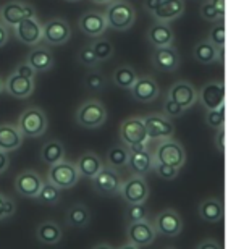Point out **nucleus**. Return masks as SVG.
I'll return each mask as SVG.
<instances>
[{
	"mask_svg": "<svg viewBox=\"0 0 236 249\" xmlns=\"http://www.w3.org/2000/svg\"><path fill=\"white\" fill-rule=\"evenodd\" d=\"M102 15L107 28L115 31H128L136 21V10L127 0H112L107 3V10Z\"/></svg>",
	"mask_w": 236,
	"mask_h": 249,
	"instance_id": "nucleus-1",
	"label": "nucleus"
},
{
	"mask_svg": "<svg viewBox=\"0 0 236 249\" xmlns=\"http://www.w3.org/2000/svg\"><path fill=\"white\" fill-rule=\"evenodd\" d=\"M74 120L81 128L86 129H95L100 128L102 124L107 122V110L105 107L95 99H89V101L83 102L78 107Z\"/></svg>",
	"mask_w": 236,
	"mask_h": 249,
	"instance_id": "nucleus-2",
	"label": "nucleus"
},
{
	"mask_svg": "<svg viewBox=\"0 0 236 249\" xmlns=\"http://www.w3.org/2000/svg\"><path fill=\"white\" fill-rule=\"evenodd\" d=\"M17 126L23 138H39L47 129V117L39 107H29L19 115Z\"/></svg>",
	"mask_w": 236,
	"mask_h": 249,
	"instance_id": "nucleus-3",
	"label": "nucleus"
},
{
	"mask_svg": "<svg viewBox=\"0 0 236 249\" xmlns=\"http://www.w3.org/2000/svg\"><path fill=\"white\" fill-rule=\"evenodd\" d=\"M154 162L170 165L180 170L186 163V151L184 147L175 139H163L159 142L154 154Z\"/></svg>",
	"mask_w": 236,
	"mask_h": 249,
	"instance_id": "nucleus-4",
	"label": "nucleus"
},
{
	"mask_svg": "<svg viewBox=\"0 0 236 249\" xmlns=\"http://www.w3.org/2000/svg\"><path fill=\"white\" fill-rule=\"evenodd\" d=\"M120 139L127 147H144L150 141L141 117H129L120 124Z\"/></svg>",
	"mask_w": 236,
	"mask_h": 249,
	"instance_id": "nucleus-5",
	"label": "nucleus"
},
{
	"mask_svg": "<svg viewBox=\"0 0 236 249\" xmlns=\"http://www.w3.org/2000/svg\"><path fill=\"white\" fill-rule=\"evenodd\" d=\"M49 183L54 185L55 188L62 189H70L73 188L79 181V173L76 170V165L70 160H62L55 165H50L49 173H47Z\"/></svg>",
	"mask_w": 236,
	"mask_h": 249,
	"instance_id": "nucleus-6",
	"label": "nucleus"
},
{
	"mask_svg": "<svg viewBox=\"0 0 236 249\" xmlns=\"http://www.w3.org/2000/svg\"><path fill=\"white\" fill-rule=\"evenodd\" d=\"M28 18H36V8L31 3L21 0H10L0 8V23L5 26H17L19 21Z\"/></svg>",
	"mask_w": 236,
	"mask_h": 249,
	"instance_id": "nucleus-7",
	"label": "nucleus"
},
{
	"mask_svg": "<svg viewBox=\"0 0 236 249\" xmlns=\"http://www.w3.org/2000/svg\"><path fill=\"white\" fill-rule=\"evenodd\" d=\"M118 193L129 206L131 204H144L149 197V185L144 177L133 175L125 183H122Z\"/></svg>",
	"mask_w": 236,
	"mask_h": 249,
	"instance_id": "nucleus-8",
	"label": "nucleus"
},
{
	"mask_svg": "<svg viewBox=\"0 0 236 249\" xmlns=\"http://www.w3.org/2000/svg\"><path fill=\"white\" fill-rule=\"evenodd\" d=\"M72 37L70 24L62 18H52L42 24V41L49 46H62Z\"/></svg>",
	"mask_w": 236,
	"mask_h": 249,
	"instance_id": "nucleus-9",
	"label": "nucleus"
},
{
	"mask_svg": "<svg viewBox=\"0 0 236 249\" xmlns=\"http://www.w3.org/2000/svg\"><path fill=\"white\" fill-rule=\"evenodd\" d=\"M198 101L205 110H217L225 106V84L220 81L205 83L198 92Z\"/></svg>",
	"mask_w": 236,
	"mask_h": 249,
	"instance_id": "nucleus-10",
	"label": "nucleus"
},
{
	"mask_svg": "<svg viewBox=\"0 0 236 249\" xmlns=\"http://www.w3.org/2000/svg\"><path fill=\"white\" fill-rule=\"evenodd\" d=\"M152 227L155 233H159V235L177 236L183 230V218L173 209H165V211H162L155 217Z\"/></svg>",
	"mask_w": 236,
	"mask_h": 249,
	"instance_id": "nucleus-11",
	"label": "nucleus"
},
{
	"mask_svg": "<svg viewBox=\"0 0 236 249\" xmlns=\"http://www.w3.org/2000/svg\"><path fill=\"white\" fill-rule=\"evenodd\" d=\"M13 29H15V37L21 44H24V46L36 47L42 41V24L39 23L37 17L23 19Z\"/></svg>",
	"mask_w": 236,
	"mask_h": 249,
	"instance_id": "nucleus-12",
	"label": "nucleus"
},
{
	"mask_svg": "<svg viewBox=\"0 0 236 249\" xmlns=\"http://www.w3.org/2000/svg\"><path fill=\"white\" fill-rule=\"evenodd\" d=\"M143 123L150 139H160V141H163V139H172L175 134V126L172 120L165 118L163 115H159V113H152V115L144 117Z\"/></svg>",
	"mask_w": 236,
	"mask_h": 249,
	"instance_id": "nucleus-13",
	"label": "nucleus"
},
{
	"mask_svg": "<svg viewBox=\"0 0 236 249\" xmlns=\"http://www.w3.org/2000/svg\"><path fill=\"white\" fill-rule=\"evenodd\" d=\"M127 236H128L129 245H133L136 248H144V246L152 245L155 241L157 233H155L152 223H149L147 220H143V222L128 223Z\"/></svg>",
	"mask_w": 236,
	"mask_h": 249,
	"instance_id": "nucleus-14",
	"label": "nucleus"
},
{
	"mask_svg": "<svg viewBox=\"0 0 236 249\" xmlns=\"http://www.w3.org/2000/svg\"><path fill=\"white\" fill-rule=\"evenodd\" d=\"M133 175L144 177L145 173L152 170L154 156L147 151V147H128V163Z\"/></svg>",
	"mask_w": 236,
	"mask_h": 249,
	"instance_id": "nucleus-15",
	"label": "nucleus"
},
{
	"mask_svg": "<svg viewBox=\"0 0 236 249\" xmlns=\"http://www.w3.org/2000/svg\"><path fill=\"white\" fill-rule=\"evenodd\" d=\"M167 99L178 104L184 110H188L189 107H193L198 102V91L189 81H177L168 89Z\"/></svg>",
	"mask_w": 236,
	"mask_h": 249,
	"instance_id": "nucleus-16",
	"label": "nucleus"
},
{
	"mask_svg": "<svg viewBox=\"0 0 236 249\" xmlns=\"http://www.w3.org/2000/svg\"><path fill=\"white\" fill-rule=\"evenodd\" d=\"M92 183H94V189L99 194H102V196H113V194H118L120 186H122L118 172L110 167H104L102 170L92 178Z\"/></svg>",
	"mask_w": 236,
	"mask_h": 249,
	"instance_id": "nucleus-17",
	"label": "nucleus"
},
{
	"mask_svg": "<svg viewBox=\"0 0 236 249\" xmlns=\"http://www.w3.org/2000/svg\"><path fill=\"white\" fill-rule=\"evenodd\" d=\"M129 92H131L134 101L149 104V102H154L155 99L159 97L160 88L152 76H138L136 83L131 86Z\"/></svg>",
	"mask_w": 236,
	"mask_h": 249,
	"instance_id": "nucleus-18",
	"label": "nucleus"
},
{
	"mask_svg": "<svg viewBox=\"0 0 236 249\" xmlns=\"http://www.w3.org/2000/svg\"><path fill=\"white\" fill-rule=\"evenodd\" d=\"M44 185L41 175L34 170H24L15 180V189L19 196L24 197H37L39 191Z\"/></svg>",
	"mask_w": 236,
	"mask_h": 249,
	"instance_id": "nucleus-19",
	"label": "nucleus"
},
{
	"mask_svg": "<svg viewBox=\"0 0 236 249\" xmlns=\"http://www.w3.org/2000/svg\"><path fill=\"white\" fill-rule=\"evenodd\" d=\"M150 62H152V67L159 71L172 73L180 67L178 51L173 46L155 49L152 52V57H150Z\"/></svg>",
	"mask_w": 236,
	"mask_h": 249,
	"instance_id": "nucleus-20",
	"label": "nucleus"
},
{
	"mask_svg": "<svg viewBox=\"0 0 236 249\" xmlns=\"http://www.w3.org/2000/svg\"><path fill=\"white\" fill-rule=\"evenodd\" d=\"M79 29L86 34V36L92 37V39H99L107 29V24H105V18L102 13L99 12H86L81 15L79 18Z\"/></svg>",
	"mask_w": 236,
	"mask_h": 249,
	"instance_id": "nucleus-21",
	"label": "nucleus"
},
{
	"mask_svg": "<svg viewBox=\"0 0 236 249\" xmlns=\"http://www.w3.org/2000/svg\"><path fill=\"white\" fill-rule=\"evenodd\" d=\"M3 91L8 92L12 97L17 99H26L34 92V79L18 76V74L12 73L3 81Z\"/></svg>",
	"mask_w": 236,
	"mask_h": 249,
	"instance_id": "nucleus-22",
	"label": "nucleus"
},
{
	"mask_svg": "<svg viewBox=\"0 0 236 249\" xmlns=\"http://www.w3.org/2000/svg\"><path fill=\"white\" fill-rule=\"evenodd\" d=\"M184 13V0H162L157 10L152 13L155 23L168 24Z\"/></svg>",
	"mask_w": 236,
	"mask_h": 249,
	"instance_id": "nucleus-23",
	"label": "nucleus"
},
{
	"mask_svg": "<svg viewBox=\"0 0 236 249\" xmlns=\"http://www.w3.org/2000/svg\"><path fill=\"white\" fill-rule=\"evenodd\" d=\"M145 37H147L150 46H154L155 49L173 46V41H175L173 29L170 28L168 24H163V23H154L152 26L147 29Z\"/></svg>",
	"mask_w": 236,
	"mask_h": 249,
	"instance_id": "nucleus-24",
	"label": "nucleus"
},
{
	"mask_svg": "<svg viewBox=\"0 0 236 249\" xmlns=\"http://www.w3.org/2000/svg\"><path fill=\"white\" fill-rule=\"evenodd\" d=\"M23 134L19 133L17 124L12 123H2L0 124V151L8 154L23 144Z\"/></svg>",
	"mask_w": 236,
	"mask_h": 249,
	"instance_id": "nucleus-25",
	"label": "nucleus"
},
{
	"mask_svg": "<svg viewBox=\"0 0 236 249\" xmlns=\"http://www.w3.org/2000/svg\"><path fill=\"white\" fill-rule=\"evenodd\" d=\"M26 63H28L29 67H31L36 73H44V71H49V70L54 67L55 60H54L52 52H50L47 47H44V46H36L31 52L28 53Z\"/></svg>",
	"mask_w": 236,
	"mask_h": 249,
	"instance_id": "nucleus-26",
	"label": "nucleus"
},
{
	"mask_svg": "<svg viewBox=\"0 0 236 249\" xmlns=\"http://www.w3.org/2000/svg\"><path fill=\"white\" fill-rule=\"evenodd\" d=\"M74 165H76L79 177H84V178H94L104 168V163L100 160V157L91 151L84 152Z\"/></svg>",
	"mask_w": 236,
	"mask_h": 249,
	"instance_id": "nucleus-27",
	"label": "nucleus"
},
{
	"mask_svg": "<svg viewBox=\"0 0 236 249\" xmlns=\"http://www.w3.org/2000/svg\"><path fill=\"white\" fill-rule=\"evenodd\" d=\"M223 204L217 197H207L199 204V217L207 223H217L223 218Z\"/></svg>",
	"mask_w": 236,
	"mask_h": 249,
	"instance_id": "nucleus-28",
	"label": "nucleus"
},
{
	"mask_svg": "<svg viewBox=\"0 0 236 249\" xmlns=\"http://www.w3.org/2000/svg\"><path fill=\"white\" fill-rule=\"evenodd\" d=\"M36 238L42 245L54 246L62 240V228H60L55 222H44L37 227Z\"/></svg>",
	"mask_w": 236,
	"mask_h": 249,
	"instance_id": "nucleus-29",
	"label": "nucleus"
},
{
	"mask_svg": "<svg viewBox=\"0 0 236 249\" xmlns=\"http://www.w3.org/2000/svg\"><path fill=\"white\" fill-rule=\"evenodd\" d=\"M41 159L44 163H49V165H55V163L65 160L63 144L57 141V139H52V141L46 142L41 151Z\"/></svg>",
	"mask_w": 236,
	"mask_h": 249,
	"instance_id": "nucleus-30",
	"label": "nucleus"
},
{
	"mask_svg": "<svg viewBox=\"0 0 236 249\" xmlns=\"http://www.w3.org/2000/svg\"><path fill=\"white\" fill-rule=\"evenodd\" d=\"M91 220V212L84 204H74L67 212V223L73 228H84Z\"/></svg>",
	"mask_w": 236,
	"mask_h": 249,
	"instance_id": "nucleus-31",
	"label": "nucleus"
},
{
	"mask_svg": "<svg viewBox=\"0 0 236 249\" xmlns=\"http://www.w3.org/2000/svg\"><path fill=\"white\" fill-rule=\"evenodd\" d=\"M138 79V73L136 70L129 65H122L113 71L112 74V81L115 86L122 88V89H131V86L136 83Z\"/></svg>",
	"mask_w": 236,
	"mask_h": 249,
	"instance_id": "nucleus-32",
	"label": "nucleus"
},
{
	"mask_svg": "<svg viewBox=\"0 0 236 249\" xmlns=\"http://www.w3.org/2000/svg\"><path fill=\"white\" fill-rule=\"evenodd\" d=\"M193 57L200 65H210L217 62V49L207 41H200L193 49Z\"/></svg>",
	"mask_w": 236,
	"mask_h": 249,
	"instance_id": "nucleus-33",
	"label": "nucleus"
},
{
	"mask_svg": "<svg viewBox=\"0 0 236 249\" xmlns=\"http://www.w3.org/2000/svg\"><path fill=\"white\" fill-rule=\"evenodd\" d=\"M107 163L110 168L117 170V168H122L128 163V147L125 146H113L109 149L107 152Z\"/></svg>",
	"mask_w": 236,
	"mask_h": 249,
	"instance_id": "nucleus-34",
	"label": "nucleus"
},
{
	"mask_svg": "<svg viewBox=\"0 0 236 249\" xmlns=\"http://www.w3.org/2000/svg\"><path fill=\"white\" fill-rule=\"evenodd\" d=\"M92 49L95 58L100 62L109 60L110 57L113 55V44L109 41V39H94V42L89 46Z\"/></svg>",
	"mask_w": 236,
	"mask_h": 249,
	"instance_id": "nucleus-35",
	"label": "nucleus"
},
{
	"mask_svg": "<svg viewBox=\"0 0 236 249\" xmlns=\"http://www.w3.org/2000/svg\"><path fill=\"white\" fill-rule=\"evenodd\" d=\"M205 41L212 44L215 49L225 47V24H223V21H217V24L212 26Z\"/></svg>",
	"mask_w": 236,
	"mask_h": 249,
	"instance_id": "nucleus-36",
	"label": "nucleus"
},
{
	"mask_svg": "<svg viewBox=\"0 0 236 249\" xmlns=\"http://www.w3.org/2000/svg\"><path fill=\"white\" fill-rule=\"evenodd\" d=\"M125 215H127L128 223L147 220V207H145V204H131V206H128Z\"/></svg>",
	"mask_w": 236,
	"mask_h": 249,
	"instance_id": "nucleus-37",
	"label": "nucleus"
},
{
	"mask_svg": "<svg viewBox=\"0 0 236 249\" xmlns=\"http://www.w3.org/2000/svg\"><path fill=\"white\" fill-rule=\"evenodd\" d=\"M36 199H39L41 202H46V204H55V202H58V199H60V189L55 188L54 185H50L47 181L42 185Z\"/></svg>",
	"mask_w": 236,
	"mask_h": 249,
	"instance_id": "nucleus-38",
	"label": "nucleus"
},
{
	"mask_svg": "<svg viewBox=\"0 0 236 249\" xmlns=\"http://www.w3.org/2000/svg\"><path fill=\"white\" fill-rule=\"evenodd\" d=\"M205 124H209L214 129L225 128V106L217 108V110H207V113H205Z\"/></svg>",
	"mask_w": 236,
	"mask_h": 249,
	"instance_id": "nucleus-39",
	"label": "nucleus"
},
{
	"mask_svg": "<svg viewBox=\"0 0 236 249\" xmlns=\"http://www.w3.org/2000/svg\"><path fill=\"white\" fill-rule=\"evenodd\" d=\"M78 62L81 65H84V67H89V68H95L99 65V60L95 58L92 49L89 46L81 47V51L78 52Z\"/></svg>",
	"mask_w": 236,
	"mask_h": 249,
	"instance_id": "nucleus-40",
	"label": "nucleus"
},
{
	"mask_svg": "<svg viewBox=\"0 0 236 249\" xmlns=\"http://www.w3.org/2000/svg\"><path fill=\"white\" fill-rule=\"evenodd\" d=\"M162 115L165 118H168V120H172V118H180L184 113V108H182L178 106V104H175L173 101H170V99H165L163 102V107H162Z\"/></svg>",
	"mask_w": 236,
	"mask_h": 249,
	"instance_id": "nucleus-41",
	"label": "nucleus"
},
{
	"mask_svg": "<svg viewBox=\"0 0 236 249\" xmlns=\"http://www.w3.org/2000/svg\"><path fill=\"white\" fill-rule=\"evenodd\" d=\"M84 86H86L89 91H100L105 86V78L97 71L89 73L86 79H84Z\"/></svg>",
	"mask_w": 236,
	"mask_h": 249,
	"instance_id": "nucleus-42",
	"label": "nucleus"
},
{
	"mask_svg": "<svg viewBox=\"0 0 236 249\" xmlns=\"http://www.w3.org/2000/svg\"><path fill=\"white\" fill-rule=\"evenodd\" d=\"M152 168L155 170V173H157V177H160L162 180H175L180 172L177 168H173L170 165H163V163H157V162H154Z\"/></svg>",
	"mask_w": 236,
	"mask_h": 249,
	"instance_id": "nucleus-43",
	"label": "nucleus"
},
{
	"mask_svg": "<svg viewBox=\"0 0 236 249\" xmlns=\"http://www.w3.org/2000/svg\"><path fill=\"white\" fill-rule=\"evenodd\" d=\"M200 18L204 19V21H209V23H217V21H222V18H220V15L217 13V10H215L212 5L209 2H204L200 5Z\"/></svg>",
	"mask_w": 236,
	"mask_h": 249,
	"instance_id": "nucleus-44",
	"label": "nucleus"
},
{
	"mask_svg": "<svg viewBox=\"0 0 236 249\" xmlns=\"http://www.w3.org/2000/svg\"><path fill=\"white\" fill-rule=\"evenodd\" d=\"M15 211H17V206H15V202L12 199L3 196V194H0V220H2V218L12 217Z\"/></svg>",
	"mask_w": 236,
	"mask_h": 249,
	"instance_id": "nucleus-45",
	"label": "nucleus"
},
{
	"mask_svg": "<svg viewBox=\"0 0 236 249\" xmlns=\"http://www.w3.org/2000/svg\"><path fill=\"white\" fill-rule=\"evenodd\" d=\"M15 74H18V76H23V78H29V79H34V76H36V71L29 67V65L26 62H21L17 65V68H15Z\"/></svg>",
	"mask_w": 236,
	"mask_h": 249,
	"instance_id": "nucleus-46",
	"label": "nucleus"
},
{
	"mask_svg": "<svg viewBox=\"0 0 236 249\" xmlns=\"http://www.w3.org/2000/svg\"><path fill=\"white\" fill-rule=\"evenodd\" d=\"M215 147H217L218 152H225V128L217 129V134H215Z\"/></svg>",
	"mask_w": 236,
	"mask_h": 249,
	"instance_id": "nucleus-47",
	"label": "nucleus"
},
{
	"mask_svg": "<svg viewBox=\"0 0 236 249\" xmlns=\"http://www.w3.org/2000/svg\"><path fill=\"white\" fill-rule=\"evenodd\" d=\"M209 3L217 10V13L220 15V18H225V0H209Z\"/></svg>",
	"mask_w": 236,
	"mask_h": 249,
	"instance_id": "nucleus-48",
	"label": "nucleus"
},
{
	"mask_svg": "<svg viewBox=\"0 0 236 249\" xmlns=\"http://www.w3.org/2000/svg\"><path fill=\"white\" fill-rule=\"evenodd\" d=\"M198 249H222V246H220L215 240H204L199 243Z\"/></svg>",
	"mask_w": 236,
	"mask_h": 249,
	"instance_id": "nucleus-49",
	"label": "nucleus"
},
{
	"mask_svg": "<svg viewBox=\"0 0 236 249\" xmlns=\"http://www.w3.org/2000/svg\"><path fill=\"white\" fill-rule=\"evenodd\" d=\"M10 39V33H8V28L5 24L0 23V47H3L5 44L8 42Z\"/></svg>",
	"mask_w": 236,
	"mask_h": 249,
	"instance_id": "nucleus-50",
	"label": "nucleus"
},
{
	"mask_svg": "<svg viewBox=\"0 0 236 249\" xmlns=\"http://www.w3.org/2000/svg\"><path fill=\"white\" fill-rule=\"evenodd\" d=\"M160 2H162V0H144V10L149 13H154L160 5Z\"/></svg>",
	"mask_w": 236,
	"mask_h": 249,
	"instance_id": "nucleus-51",
	"label": "nucleus"
},
{
	"mask_svg": "<svg viewBox=\"0 0 236 249\" xmlns=\"http://www.w3.org/2000/svg\"><path fill=\"white\" fill-rule=\"evenodd\" d=\"M10 165V159H8V154H5L0 151V173H3L5 170L8 168Z\"/></svg>",
	"mask_w": 236,
	"mask_h": 249,
	"instance_id": "nucleus-52",
	"label": "nucleus"
},
{
	"mask_svg": "<svg viewBox=\"0 0 236 249\" xmlns=\"http://www.w3.org/2000/svg\"><path fill=\"white\" fill-rule=\"evenodd\" d=\"M217 62L218 63H223L225 62V47L217 49Z\"/></svg>",
	"mask_w": 236,
	"mask_h": 249,
	"instance_id": "nucleus-53",
	"label": "nucleus"
},
{
	"mask_svg": "<svg viewBox=\"0 0 236 249\" xmlns=\"http://www.w3.org/2000/svg\"><path fill=\"white\" fill-rule=\"evenodd\" d=\"M92 249H113L110 245H105V243H100V245H97V246H94Z\"/></svg>",
	"mask_w": 236,
	"mask_h": 249,
	"instance_id": "nucleus-54",
	"label": "nucleus"
},
{
	"mask_svg": "<svg viewBox=\"0 0 236 249\" xmlns=\"http://www.w3.org/2000/svg\"><path fill=\"white\" fill-rule=\"evenodd\" d=\"M91 2H94V3H99V5H102V3L107 5V3L112 2V0H91Z\"/></svg>",
	"mask_w": 236,
	"mask_h": 249,
	"instance_id": "nucleus-55",
	"label": "nucleus"
},
{
	"mask_svg": "<svg viewBox=\"0 0 236 249\" xmlns=\"http://www.w3.org/2000/svg\"><path fill=\"white\" fill-rule=\"evenodd\" d=\"M120 249H139V248H136V246H133V245H129V243H128V245H123L122 248H120Z\"/></svg>",
	"mask_w": 236,
	"mask_h": 249,
	"instance_id": "nucleus-56",
	"label": "nucleus"
},
{
	"mask_svg": "<svg viewBox=\"0 0 236 249\" xmlns=\"http://www.w3.org/2000/svg\"><path fill=\"white\" fill-rule=\"evenodd\" d=\"M2 92H3V79L0 78V94H2Z\"/></svg>",
	"mask_w": 236,
	"mask_h": 249,
	"instance_id": "nucleus-57",
	"label": "nucleus"
},
{
	"mask_svg": "<svg viewBox=\"0 0 236 249\" xmlns=\"http://www.w3.org/2000/svg\"><path fill=\"white\" fill-rule=\"evenodd\" d=\"M67 2H78V0H67Z\"/></svg>",
	"mask_w": 236,
	"mask_h": 249,
	"instance_id": "nucleus-58",
	"label": "nucleus"
},
{
	"mask_svg": "<svg viewBox=\"0 0 236 249\" xmlns=\"http://www.w3.org/2000/svg\"><path fill=\"white\" fill-rule=\"evenodd\" d=\"M165 249H175V248H165Z\"/></svg>",
	"mask_w": 236,
	"mask_h": 249,
	"instance_id": "nucleus-59",
	"label": "nucleus"
}]
</instances>
